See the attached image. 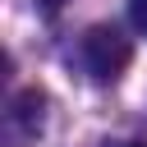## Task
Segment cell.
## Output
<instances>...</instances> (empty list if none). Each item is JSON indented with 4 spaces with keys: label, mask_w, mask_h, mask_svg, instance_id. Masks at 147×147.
Instances as JSON below:
<instances>
[{
    "label": "cell",
    "mask_w": 147,
    "mask_h": 147,
    "mask_svg": "<svg viewBox=\"0 0 147 147\" xmlns=\"http://www.w3.org/2000/svg\"><path fill=\"white\" fill-rule=\"evenodd\" d=\"M55 5H60V0H46V9H55Z\"/></svg>",
    "instance_id": "cell-3"
},
{
    "label": "cell",
    "mask_w": 147,
    "mask_h": 147,
    "mask_svg": "<svg viewBox=\"0 0 147 147\" xmlns=\"http://www.w3.org/2000/svg\"><path fill=\"white\" fill-rule=\"evenodd\" d=\"M124 147H147V142H124Z\"/></svg>",
    "instance_id": "cell-4"
},
{
    "label": "cell",
    "mask_w": 147,
    "mask_h": 147,
    "mask_svg": "<svg viewBox=\"0 0 147 147\" xmlns=\"http://www.w3.org/2000/svg\"><path fill=\"white\" fill-rule=\"evenodd\" d=\"M129 18H133V28L147 37V0H129Z\"/></svg>",
    "instance_id": "cell-2"
},
{
    "label": "cell",
    "mask_w": 147,
    "mask_h": 147,
    "mask_svg": "<svg viewBox=\"0 0 147 147\" xmlns=\"http://www.w3.org/2000/svg\"><path fill=\"white\" fill-rule=\"evenodd\" d=\"M78 60H83V69H87L96 83H110V78H119V69L129 64V41H124L115 28H92V32L83 37V46H78Z\"/></svg>",
    "instance_id": "cell-1"
}]
</instances>
